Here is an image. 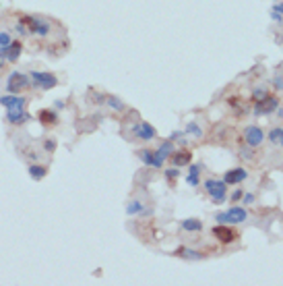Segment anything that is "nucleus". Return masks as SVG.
<instances>
[{"mask_svg":"<svg viewBox=\"0 0 283 286\" xmlns=\"http://www.w3.org/2000/svg\"><path fill=\"white\" fill-rule=\"evenodd\" d=\"M269 141L277 147H283V127H275L269 131Z\"/></svg>","mask_w":283,"mask_h":286,"instance_id":"nucleus-23","label":"nucleus"},{"mask_svg":"<svg viewBox=\"0 0 283 286\" xmlns=\"http://www.w3.org/2000/svg\"><path fill=\"white\" fill-rule=\"evenodd\" d=\"M29 118L31 116L25 112V108H6V121L11 125H23Z\"/></svg>","mask_w":283,"mask_h":286,"instance_id":"nucleus-11","label":"nucleus"},{"mask_svg":"<svg viewBox=\"0 0 283 286\" xmlns=\"http://www.w3.org/2000/svg\"><path fill=\"white\" fill-rule=\"evenodd\" d=\"M279 118H283V108H279V114H277Z\"/></svg>","mask_w":283,"mask_h":286,"instance_id":"nucleus-36","label":"nucleus"},{"mask_svg":"<svg viewBox=\"0 0 283 286\" xmlns=\"http://www.w3.org/2000/svg\"><path fill=\"white\" fill-rule=\"evenodd\" d=\"M267 95H269V90H267L265 85H260V87H256V90L252 92V100H255V102H260V100H265Z\"/></svg>","mask_w":283,"mask_h":286,"instance_id":"nucleus-26","label":"nucleus"},{"mask_svg":"<svg viewBox=\"0 0 283 286\" xmlns=\"http://www.w3.org/2000/svg\"><path fill=\"white\" fill-rule=\"evenodd\" d=\"M139 158L143 160V164L151 166V168H161V166L166 164V162H161L159 158H157V154L151 152V150H141V152H139Z\"/></svg>","mask_w":283,"mask_h":286,"instance_id":"nucleus-13","label":"nucleus"},{"mask_svg":"<svg viewBox=\"0 0 283 286\" xmlns=\"http://www.w3.org/2000/svg\"><path fill=\"white\" fill-rule=\"evenodd\" d=\"M279 108V100L275 95H267L265 100H260V102H256V106H255V114L256 116H265V114H271V112H275Z\"/></svg>","mask_w":283,"mask_h":286,"instance_id":"nucleus-8","label":"nucleus"},{"mask_svg":"<svg viewBox=\"0 0 283 286\" xmlns=\"http://www.w3.org/2000/svg\"><path fill=\"white\" fill-rule=\"evenodd\" d=\"M174 141H171V139H168V141H164V143H161L159 147H157V150H155V154H157V158H159V160L161 162H166L168 160V158L171 156V152H174Z\"/></svg>","mask_w":283,"mask_h":286,"instance_id":"nucleus-21","label":"nucleus"},{"mask_svg":"<svg viewBox=\"0 0 283 286\" xmlns=\"http://www.w3.org/2000/svg\"><path fill=\"white\" fill-rule=\"evenodd\" d=\"M31 87V79H29V75L25 73H11L6 79V90L8 94H23L25 90H29Z\"/></svg>","mask_w":283,"mask_h":286,"instance_id":"nucleus-4","label":"nucleus"},{"mask_svg":"<svg viewBox=\"0 0 283 286\" xmlns=\"http://www.w3.org/2000/svg\"><path fill=\"white\" fill-rule=\"evenodd\" d=\"M29 79H31V85L37 87V90H52V87L58 85V77L46 71H31Z\"/></svg>","mask_w":283,"mask_h":286,"instance_id":"nucleus-5","label":"nucleus"},{"mask_svg":"<svg viewBox=\"0 0 283 286\" xmlns=\"http://www.w3.org/2000/svg\"><path fill=\"white\" fill-rule=\"evenodd\" d=\"M25 27H27V33L33 35V37H50L52 33V21L46 17H37V15H21L19 17Z\"/></svg>","mask_w":283,"mask_h":286,"instance_id":"nucleus-1","label":"nucleus"},{"mask_svg":"<svg viewBox=\"0 0 283 286\" xmlns=\"http://www.w3.org/2000/svg\"><path fill=\"white\" fill-rule=\"evenodd\" d=\"M21 52H23V44L19 42H11L8 44V52H6V61L8 63H17L19 61V56H21Z\"/></svg>","mask_w":283,"mask_h":286,"instance_id":"nucleus-19","label":"nucleus"},{"mask_svg":"<svg viewBox=\"0 0 283 286\" xmlns=\"http://www.w3.org/2000/svg\"><path fill=\"white\" fill-rule=\"evenodd\" d=\"M205 191L215 203H224L227 199V183L219 179H207L205 181Z\"/></svg>","mask_w":283,"mask_h":286,"instance_id":"nucleus-3","label":"nucleus"},{"mask_svg":"<svg viewBox=\"0 0 283 286\" xmlns=\"http://www.w3.org/2000/svg\"><path fill=\"white\" fill-rule=\"evenodd\" d=\"M246 176H248V172H246L244 168H234V170H227V172H226L224 181H226L227 185H240V183L246 181Z\"/></svg>","mask_w":283,"mask_h":286,"instance_id":"nucleus-16","label":"nucleus"},{"mask_svg":"<svg viewBox=\"0 0 283 286\" xmlns=\"http://www.w3.org/2000/svg\"><path fill=\"white\" fill-rule=\"evenodd\" d=\"M178 168H176V166H174V168H168L166 170V179H170V181H174V179H178Z\"/></svg>","mask_w":283,"mask_h":286,"instance_id":"nucleus-31","label":"nucleus"},{"mask_svg":"<svg viewBox=\"0 0 283 286\" xmlns=\"http://www.w3.org/2000/svg\"><path fill=\"white\" fill-rule=\"evenodd\" d=\"M271 17L275 19L277 23H281V21H283V4H279V2H277L275 6H273V11H271Z\"/></svg>","mask_w":283,"mask_h":286,"instance_id":"nucleus-28","label":"nucleus"},{"mask_svg":"<svg viewBox=\"0 0 283 286\" xmlns=\"http://www.w3.org/2000/svg\"><path fill=\"white\" fill-rule=\"evenodd\" d=\"M64 106H66V104H64L62 100H56V102H54V110H60V108H64Z\"/></svg>","mask_w":283,"mask_h":286,"instance_id":"nucleus-35","label":"nucleus"},{"mask_svg":"<svg viewBox=\"0 0 283 286\" xmlns=\"http://www.w3.org/2000/svg\"><path fill=\"white\" fill-rule=\"evenodd\" d=\"M200 170H203V166L200 164H190V170H188V176H186V183L190 187H197L198 181H200Z\"/></svg>","mask_w":283,"mask_h":286,"instance_id":"nucleus-22","label":"nucleus"},{"mask_svg":"<svg viewBox=\"0 0 283 286\" xmlns=\"http://www.w3.org/2000/svg\"><path fill=\"white\" fill-rule=\"evenodd\" d=\"M244 139L250 147H258L265 139V133H262L260 127H246L244 129Z\"/></svg>","mask_w":283,"mask_h":286,"instance_id":"nucleus-9","label":"nucleus"},{"mask_svg":"<svg viewBox=\"0 0 283 286\" xmlns=\"http://www.w3.org/2000/svg\"><path fill=\"white\" fill-rule=\"evenodd\" d=\"M176 257H182V259H188V261H198V259H205L207 255L205 253H200V251H195V249H190V247H180L176 249Z\"/></svg>","mask_w":283,"mask_h":286,"instance_id":"nucleus-15","label":"nucleus"},{"mask_svg":"<svg viewBox=\"0 0 283 286\" xmlns=\"http://www.w3.org/2000/svg\"><path fill=\"white\" fill-rule=\"evenodd\" d=\"M242 199H244V205H250V203H255V195L246 193V195H242Z\"/></svg>","mask_w":283,"mask_h":286,"instance_id":"nucleus-32","label":"nucleus"},{"mask_svg":"<svg viewBox=\"0 0 283 286\" xmlns=\"http://www.w3.org/2000/svg\"><path fill=\"white\" fill-rule=\"evenodd\" d=\"M190 160H193V154H190L188 150H184V152H182V150H178V152H176V150H174V152H171V156H170V162L174 164L176 168L190 164Z\"/></svg>","mask_w":283,"mask_h":286,"instance_id":"nucleus-14","label":"nucleus"},{"mask_svg":"<svg viewBox=\"0 0 283 286\" xmlns=\"http://www.w3.org/2000/svg\"><path fill=\"white\" fill-rule=\"evenodd\" d=\"M133 135L141 141H151L157 137V131H155V127L149 125V123H137V125H133Z\"/></svg>","mask_w":283,"mask_h":286,"instance_id":"nucleus-6","label":"nucleus"},{"mask_svg":"<svg viewBox=\"0 0 283 286\" xmlns=\"http://www.w3.org/2000/svg\"><path fill=\"white\" fill-rule=\"evenodd\" d=\"M27 172H29V176H31L33 181H44L46 174H48V168H46V166H42V164H29Z\"/></svg>","mask_w":283,"mask_h":286,"instance_id":"nucleus-20","label":"nucleus"},{"mask_svg":"<svg viewBox=\"0 0 283 286\" xmlns=\"http://www.w3.org/2000/svg\"><path fill=\"white\" fill-rule=\"evenodd\" d=\"M273 83H275V87H277V90H283V79H281V77H277V79H275V81H273Z\"/></svg>","mask_w":283,"mask_h":286,"instance_id":"nucleus-34","label":"nucleus"},{"mask_svg":"<svg viewBox=\"0 0 283 286\" xmlns=\"http://www.w3.org/2000/svg\"><path fill=\"white\" fill-rule=\"evenodd\" d=\"M37 121L42 123L44 129H50V127H54V125L58 123V112H56V110H48V108H44V110H39Z\"/></svg>","mask_w":283,"mask_h":286,"instance_id":"nucleus-12","label":"nucleus"},{"mask_svg":"<svg viewBox=\"0 0 283 286\" xmlns=\"http://www.w3.org/2000/svg\"><path fill=\"white\" fill-rule=\"evenodd\" d=\"M246 218H248L246 208H231L227 212L215 214V222L217 224H229V226H236V224L246 222Z\"/></svg>","mask_w":283,"mask_h":286,"instance_id":"nucleus-2","label":"nucleus"},{"mask_svg":"<svg viewBox=\"0 0 283 286\" xmlns=\"http://www.w3.org/2000/svg\"><path fill=\"white\" fill-rule=\"evenodd\" d=\"M186 133L193 135V137H197V139H200V137H203V129H200V125H197V123H188Z\"/></svg>","mask_w":283,"mask_h":286,"instance_id":"nucleus-25","label":"nucleus"},{"mask_svg":"<svg viewBox=\"0 0 283 286\" xmlns=\"http://www.w3.org/2000/svg\"><path fill=\"white\" fill-rule=\"evenodd\" d=\"M106 102H108V106L112 108V110H118V112H122L124 108H126L124 102H122V100H118L116 95H106Z\"/></svg>","mask_w":283,"mask_h":286,"instance_id":"nucleus-24","label":"nucleus"},{"mask_svg":"<svg viewBox=\"0 0 283 286\" xmlns=\"http://www.w3.org/2000/svg\"><path fill=\"white\" fill-rule=\"evenodd\" d=\"M56 145H58V141L54 139V137H48V139H44V152L46 154L56 152Z\"/></svg>","mask_w":283,"mask_h":286,"instance_id":"nucleus-27","label":"nucleus"},{"mask_svg":"<svg viewBox=\"0 0 283 286\" xmlns=\"http://www.w3.org/2000/svg\"><path fill=\"white\" fill-rule=\"evenodd\" d=\"M4 66V61H2V58H0V68H2Z\"/></svg>","mask_w":283,"mask_h":286,"instance_id":"nucleus-37","label":"nucleus"},{"mask_svg":"<svg viewBox=\"0 0 283 286\" xmlns=\"http://www.w3.org/2000/svg\"><path fill=\"white\" fill-rule=\"evenodd\" d=\"M180 230L190 232V234L200 232V230H203V222H200L198 218H186V220L180 222Z\"/></svg>","mask_w":283,"mask_h":286,"instance_id":"nucleus-17","label":"nucleus"},{"mask_svg":"<svg viewBox=\"0 0 283 286\" xmlns=\"http://www.w3.org/2000/svg\"><path fill=\"white\" fill-rule=\"evenodd\" d=\"M13 39H11V33L8 32H0V46H8Z\"/></svg>","mask_w":283,"mask_h":286,"instance_id":"nucleus-29","label":"nucleus"},{"mask_svg":"<svg viewBox=\"0 0 283 286\" xmlns=\"http://www.w3.org/2000/svg\"><path fill=\"white\" fill-rule=\"evenodd\" d=\"M242 195H244V193H242V189H236L234 193H231V201H238V199H242Z\"/></svg>","mask_w":283,"mask_h":286,"instance_id":"nucleus-33","label":"nucleus"},{"mask_svg":"<svg viewBox=\"0 0 283 286\" xmlns=\"http://www.w3.org/2000/svg\"><path fill=\"white\" fill-rule=\"evenodd\" d=\"M0 106H4V108H25L27 106V97H23L21 94L0 95Z\"/></svg>","mask_w":283,"mask_h":286,"instance_id":"nucleus-10","label":"nucleus"},{"mask_svg":"<svg viewBox=\"0 0 283 286\" xmlns=\"http://www.w3.org/2000/svg\"><path fill=\"white\" fill-rule=\"evenodd\" d=\"M213 236L221 243V245H229V243H234L238 239V234L236 230H231V226L229 224H219L213 228Z\"/></svg>","mask_w":283,"mask_h":286,"instance_id":"nucleus-7","label":"nucleus"},{"mask_svg":"<svg viewBox=\"0 0 283 286\" xmlns=\"http://www.w3.org/2000/svg\"><path fill=\"white\" fill-rule=\"evenodd\" d=\"M126 214L128 216H149L151 214V210L147 208V205H143L141 201H130L128 205H126Z\"/></svg>","mask_w":283,"mask_h":286,"instance_id":"nucleus-18","label":"nucleus"},{"mask_svg":"<svg viewBox=\"0 0 283 286\" xmlns=\"http://www.w3.org/2000/svg\"><path fill=\"white\" fill-rule=\"evenodd\" d=\"M15 32H17L19 35H21V37H25V35H29V33H27V27H25V25H23L21 21H17V23H15Z\"/></svg>","mask_w":283,"mask_h":286,"instance_id":"nucleus-30","label":"nucleus"}]
</instances>
